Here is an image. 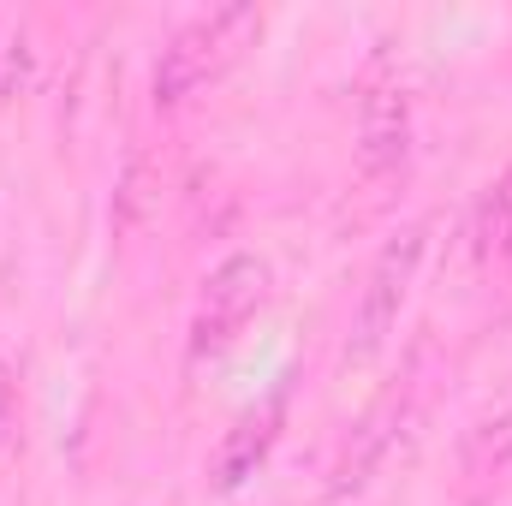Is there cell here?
Returning <instances> with one entry per match:
<instances>
[{
	"label": "cell",
	"instance_id": "6da1fadb",
	"mask_svg": "<svg viewBox=\"0 0 512 506\" xmlns=\"http://www.w3.org/2000/svg\"><path fill=\"white\" fill-rule=\"evenodd\" d=\"M262 30V12L256 6H215L203 18H191L167 48H161V66H155V102L161 108H179L185 96H197L209 78H221Z\"/></svg>",
	"mask_w": 512,
	"mask_h": 506
},
{
	"label": "cell",
	"instance_id": "7a4b0ae2",
	"mask_svg": "<svg viewBox=\"0 0 512 506\" xmlns=\"http://www.w3.org/2000/svg\"><path fill=\"white\" fill-rule=\"evenodd\" d=\"M268 292H274V274L262 256L233 251L227 262H215L203 280L197 316H191V358H221L227 346H239L251 316L268 304Z\"/></svg>",
	"mask_w": 512,
	"mask_h": 506
},
{
	"label": "cell",
	"instance_id": "3957f363",
	"mask_svg": "<svg viewBox=\"0 0 512 506\" xmlns=\"http://www.w3.org/2000/svg\"><path fill=\"white\" fill-rule=\"evenodd\" d=\"M423 268V227H405L370 268V286L358 298V316H352V334H346V364H370L387 346V334L399 328V310L411 298V280Z\"/></svg>",
	"mask_w": 512,
	"mask_h": 506
},
{
	"label": "cell",
	"instance_id": "277c9868",
	"mask_svg": "<svg viewBox=\"0 0 512 506\" xmlns=\"http://www.w3.org/2000/svg\"><path fill=\"white\" fill-rule=\"evenodd\" d=\"M286 399H292V381H274L251 411L227 429V441H221V453H215V489H239V483H251L256 471H262L268 447H274L280 429H286Z\"/></svg>",
	"mask_w": 512,
	"mask_h": 506
},
{
	"label": "cell",
	"instance_id": "5b68a950",
	"mask_svg": "<svg viewBox=\"0 0 512 506\" xmlns=\"http://www.w3.org/2000/svg\"><path fill=\"white\" fill-rule=\"evenodd\" d=\"M405 137H411L405 90L399 84H370L364 102H358V161L370 173H393L405 161Z\"/></svg>",
	"mask_w": 512,
	"mask_h": 506
},
{
	"label": "cell",
	"instance_id": "8992f818",
	"mask_svg": "<svg viewBox=\"0 0 512 506\" xmlns=\"http://www.w3.org/2000/svg\"><path fill=\"white\" fill-rule=\"evenodd\" d=\"M483 251L495 256V262H512V173L489 191V203H483Z\"/></svg>",
	"mask_w": 512,
	"mask_h": 506
},
{
	"label": "cell",
	"instance_id": "52a82bcc",
	"mask_svg": "<svg viewBox=\"0 0 512 506\" xmlns=\"http://www.w3.org/2000/svg\"><path fill=\"white\" fill-rule=\"evenodd\" d=\"M6 429H12V370L0 358V441H6Z\"/></svg>",
	"mask_w": 512,
	"mask_h": 506
}]
</instances>
